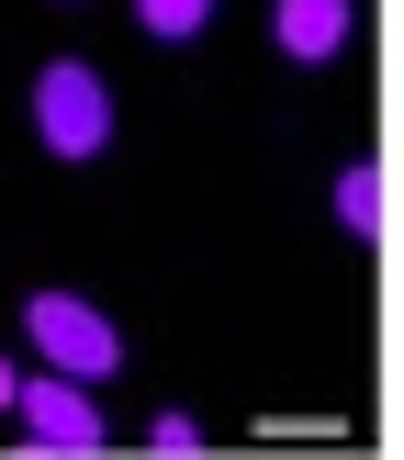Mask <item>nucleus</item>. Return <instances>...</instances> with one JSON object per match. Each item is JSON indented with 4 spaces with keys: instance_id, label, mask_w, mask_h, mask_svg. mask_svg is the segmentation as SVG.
I'll use <instances>...</instances> for the list:
<instances>
[{
    "instance_id": "6",
    "label": "nucleus",
    "mask_w": 404,
    "mask_h": 460,
    "mask_svg": "<svg viewBox=\"0 0 404 460\" xmlns=\"http://www.w3.org/2000/svg\"><path fill=\"white\" fill-rule=\"evenodd\" d=\"M135 22H146L157 45H191L202 22H214V0H135Z\"/></svg>"
},
{
    "instance_id": "5",
    "label": "nucleus",
    "mask_w": 404,
    "mask_h": 460,
    "mask_svg": "<svg viewBox=\"0 0 404 460\" xmlns=\"http://www.w3.org/2000/svg\"><path fill=\"white\" fill-rule=\"evenodd\" d=\"M337 225H348V236H382V169H371V157L337 169Z\"/></svg>"
},
{
    "instance_id": "3",
    "label": "nucleus",
    "mask_w": 404,
    "mask_h": 460,
    "mask_svg": "<svg viewBox=\"0 0 404 460\" xmlns=\"http://www.w3.org/2000/svg\"><path fill=\"white\" fill-rule=\"evenodd\" d=\"M12 416H22V438H34V449H101V438H112L101 404H90V382H67V371L12 382Z\"/></svg>"
},
{
    "instance_id": "4",
    "label": "nucleus",
    "mask_w": 404,
    "mask_h": 460,
    "mask_svg": "<svg viewBox=\"0 0 404 460\" xmlns=\"http://www.w3.org/2000/svg\"><path fill=\"white\" fill-rule=\"evenodd\" d=\"M269 34H281L292 67H326L337 45H348V0H281V12H269Z\"/></svg>"
},
{
    "instance_id": "1",
    "label": "nucleus",
    "mask_w": 404,
    "mask_h": 460,
    "mask_svg": "<svg viewBox=\"0 0 404 460\" xmlns=\"http://www.w3.org/2000/svg\"><path fill=\"white\" fill-rule=\"evenodd\" d=\"M34 135H45V157H67V169H90V157L112 146V90H101L90 57L34 67Z\"/></svg>"
},
{
    "instance_id": "2",
    "label": "nucleus",
    "mask_w": 404,
    "mask_h": 460,
    "mask_svg": "<svg viewBox=\"0 0 404 460\" xmlns=\"http://www.w3.org/2000/svg\"><path fill=\"white\" fill-rule=\"evenodd\" d=\"M22 337H34L45 371H67V382H112L124 371V326H112L101 304H79V292H34V304H22Z\"/></svg>"
},
{
    "instance_id": "7",
    "label": "nucleus",
    "mask_w": 404,
    "mask_h": 460,
    "mask_svg": "<svg viewBox=\"0 0 404 460\" xmlns=\"http://www.w3.org/2000/svg\"><path fill=\"white\" fill-rule=\"evenodd\" d=\"M0 416H12V359H0Z\"/></svg>"
}]
</instances>
